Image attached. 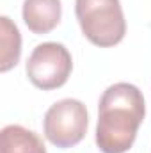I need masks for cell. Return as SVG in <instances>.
<instances>
[{
  "label": "cell",
  "mask_w": 151,
  "mask_h": 153,
  "mask_svg": "<svg viewBox=\"0 0 151 153\" xmlns=\"http://www.w3.org/2000/svg\"><path fill=\"white\" fill-rule=\"evenodd\" d=\"M0 71L5 73L13 70L20 62L21 55V36L18 27L11 22V18H0Z\"/></svg>",
  "instance_id": "cell-7"
},
{
  "label": "cell",
  "mask_w": 151,
  "mask_h": 153,
  "mask_svg": "<svg viewBox=\"0 0 151 153\" xmlns=\"http://www.w3.org/2000/svg\"><path fill=\"white\" fill-rule=\"evenodd\" d=\"M89 114L85 105L75 98L55 102L44 114V137L57 148H73L87 134Z\"/></svg>",
  "instance_id": "cell-3"
},
{
  "label": "cell",
  "mask_w": 151,
  "mask_h": 153,
  "mask_svg": "<svg viewBox=\"0 0 151 153\" xmlns=\"http://www.w3.org/2000/svg\"><path fill=\"white\" fill-rule=\"evenodd\" d=\"M21 16L30 32L38 36L48 34L61 22L62 16L61 0H23Z\"/></svg>",
  "instance_id": "cell-5"
},
{
  "label": "cell",
  "mask_w": 151,
  "mask_h": 153,
  "mask_svg": "<svg viewBox=\"0 0 151 153\" xmlns=\"http://www.w3.org/2000/svg\"><path fill=\"white\" fill-rule=\"evenodd\" d=\"M0 153H46L36 132L21 125H7L0 132Z\"/></svg>",
  "instance_id": "cell-6"
},
{
  "label": "cell",
  "mask_w": 151,
  "mask_h": 153,
  "mask_svg": "<svg viewBox=\"0 0 151 153\" xmlns=\"http://www.w3.org/2000/svg\"><path fill=\"white\" fill-rule=\"evenodd\" d=\"M25 71L32 85L43 91L62 87L73 71V59L70 50L61 43H41L27 59Z\"/></svg>",
  "instance_id": "cell-4"
},
{
  "label": "cell",
  "mask_w": 151,
  "mask_h": 153,
  "mask_svg": "<svg viewBox=\"0 0 151 153\" xmlns=\"http://www.w3.org/2000/svg\"><path fill=\"white\" fill-rule=\"evenodd\" d=\"M146 116L141 89L128 82L109 85L98 103L96 146L101 153H126Z\"/></svg>",
  "instance_id": "cell-1"
},
{
  "label": "cell",
  "mask_w": 151,
  "mask_h": 153,
  "mask_svg": "<svg viewBox=\"0 0 151 153\" xmlns=\"http://www.w3.org/2000/svg\"><path fill=\"white\" fill-rule=\"evenodd\" d=\"M82 34L100 48L119 45L126 34V20L119 0H75Z\"/></svg>",
  "instance_id": "cell-2"
}]
</instances>
